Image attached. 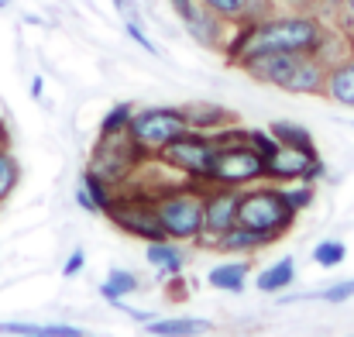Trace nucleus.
Instances as JSON below:
<instances>
[{
	"label": "nucleus",
	"instance_id": "obj_1",
	"mask_svg": "<svg viewBox=\"0 0 354 337\" xmlns=\"http://www.w3.org/2000/svg\"><path fill=\"white\" fill-rule=\"evenodd\" d=\"M334 28L313 10H272L258 21L231 24V35L224 42V55L231 66H241L244 59L265 55V52H310L320 55Z\"/></svg>",
	"mask_w": 354,
	"mask_h": 337
},
{
	"label": "nucleus",
	"instance_id": "obj_2",
	"mask_svg": "<svg viewBox=\"0 0 354 337\" xmlns=\"http://www.w3.org/2000/svg\"><path fill=\"white\" fill-rule=\"evenodd\" d=\"M237 69L248 73L254 83L279 86L299 97H324V83H327V62L310 52H265L244 59Z\"/></svg>",
	"mask_w": 354,
	"mask_h": 337
},
{
	"label": "nucleus",
	"instance_id": "obj_3",
	"mask_svg": "<svg viewBox=\"0 0 354 337\" xmlns=\"http://www.w3.org/2000/svg\"><path fill=\"white\" fill-rule=\"evenodd\" d=\"M217 152L207 172L203 186H231V190H244L251 183L265 179V158L248 145V127H221L210 134Z\"/></svg>",
	"mask_w": 354,
	"mask_h": 337
},
{
	"label": "nucleus",
	"instance_id": "obj_4",
	"mask_svg": "<svg viewBox=\"0 0 354 337\" xmlns=\"http://www.w3.org/2000/svg\"><path fill=\"white\" fill-rule=\"evenodd\" d=\"M203 203H207V186L203 183H186V186H165L155 193V210L165 227L169 241H196L203 234Z\"/></svg>",
	"mask_w": 354,
	"mask_h": 337
},
{
	"label": "nucleus",
	"instance_id": "obj_5",
	"mask_svg": "<svg viewBox=\"0 0 354 337\" xmlns=\"http://www.w3.org/2000/svg\"><path fill=\"white\" fill-rule=\"evenodd\" d=\"M237 224L251 227V230H261V234H268L272 241H279L282 234L292 230L296 210L289 207V200L282 197L279 186H251V190H241Z\"/></svg>",
	"mask_w": 354,
	"mask_h": 337
},
{
	"label": "nucleus",
	"instance_id": "obj_6",
	"mask_svg": "<svg viewBox=\"0 0 354 337\" xmlns=\"http://www.w3.org/2000/svg\"><path fill=\"white\" fill-rule=\"evenodd\" d=\"M111 224L131 234V237H141V241H169L165 237V227L158 221V210H155V193H145V190H127L114 197V207L104 214Z\"/></svg>",
	"mask_w": 354,
	"mask_h": 337
},
{
	"label": "nucleus",
	"instance_id": "obj_7",
	"mask_svg": "<svg viewBox=\"0 0 354 337\" xmlns=\"http://www.w3.org/2000/svg\"><path fill=\"white\" fill-rule=\"evenodd\" d=\"M189 131V120L183 107H145V111H134L131 124H127V134L141 145V152L151 158L158 155L169 141L183 138Z\"/></svg>",
	"mask_w": 354,
	"mask_h": 337
},
{
	"label": "nucleus",
	"instance_id": "obj_8",
	"mask_svg": "<svg viewBox=\"0 0 354 337\" xmlns=\"http://www.w3.org/2000/svg\"><path fill=\"white\" fill-rule=\"evenodd\" d=\"M145 158H148V155L141 152V145H138L127 131H120V134H107V138L97 141L93 158H90L86 169L97 172V176H100L104 183H111V186H124Z\"/></svg>",
	"mask_w": 354,
	"mask_h": 337
},
{
	"label": "nucleus",
	"instance_id": "obj_9",
	"mask_svg": "<svg viewBox=\"0 0 354 337\" xmlns=\"http://www.w3.org/2000/svg\"><path fill=\"white\" fill-rule=\"evenodd\" d=\"M214 152H217V145H214L210 134L186 131L183 138L169 141L155 158H158V165H165V169H172V172H179V176H186V179H193V183H207Z\"/></svg>",
	"mask_w": 354,
	"mask_h": 337
},
{
	"label": "nucleus",
	"instance_id": "obj_10",
	"mask_svg": "<svg viewBox=\"0 0 354 337\" xmlns=\"http://www.w3.org/2000/svg\"><path fill=\"white\" fill-rule=\"evenodd\" d=\"M237 200H241V190H231V186H210V190H207L203 234L196 237L203 248H210L214 237H221L224 230H231V227L237 224Z\"/></svg>",
	"mask_w": 354,
	"mask_h": 337
},
{
	"label": "nucleus",
	"instance_id": "obj_11",
	"mask_svg": "<svg viewBox=\"0 0 354 337\" xmlns=\"http://www.w3.org/2000/svg\"><path fill=\"white\" fill-rule=\"evenodd\" d=\"M320 158V152H306V148H292V145H279L275 155L265 162V179L272 183H303L306 169Z\"/></svg>",
	"mask_w": 354,
	"mask_h": 337
},
{
	"label": "nucleus",
	"instance_id": "obj_12",
	"mask_svg": "<svg viewBox=\"0 0 354 337\" xmlns=\"http://www.w3.org/2000/svg\"><path fill=\"white\" fill-rule=\"evenodd\" d=\"M324 97L334 100V104H341V107H351L354 111V52H348L344 59H337V62L327 66Z\"/></svg>",
	"mask_w": 354,
	"mask_h": 337
},
{
	"label": "nucleus",
	"instance_id": "obj_13",
	"mask_svg": "<svg viewBox=\"0 0 354 337\" xmlns=\"http://www.w3.org/2000/svg\"><path fill=\"white\" fill-rule=\"evenodd\" d=\"M268 244H275L268 234H261V230H251V227H241V224H234L231 230H224L221 237H214V241H210V248H217V251H227V255H251V251H258V248H268Z\"/></svg>",
	"mask_w": 354,
	"mask_h": 337
},
{
	"label": "nucleus",
	"instance_id": "obj_14",
	"mask_svg": "<svg viewBox=\"0 0 354 337\" xmlns=\"http://www.w3.org/2000/svg\"><path fill=\"white\" fill-rule=\"evenodd\" d=\"M186 31H189L200 45H207V48H224V42H227V35H231V24H224V21L214 17L210 10L196 7V14L186 21Z\"/></svg>",
	"mask_w": 354,
	"mask_h": 337
},
{
	"label": "nucleus",
	"instance_id": "obj_15",
	"mask_svg": "<svg viewBox=\"0 0 354 337\" xmlns=\"http://www.w3.org/2000/svg\"><path fill=\"white\" fill-rule=\"evenodd\" d=\"M183 113L189 120V131H200V134H214V131L234 124V113L217 104H189V107H183Z\"/></svg>",
	"mask_w": 354,
	"mask_h": 337
},
{
	"label": "nucleus",
	"instance_id": "obj_16",
	"mask_svg": "<svg viewBox=\"0 0 354 337\" xmlns=\"http://www.w3.org/2000/svg\"><path fill=\"white\" fill-rule=\"evenodd\" d=\"M145 258L148 265H155V272L162 275H179L183 265H186V251L176 244V241H151L145 248Z\"/></svg>",
	"mask_w": 354,
	"mask_h": 337
},
{
	"label": "nucleus",
	"instance_id": "obj_17",
	"mask_svg": "<svg viewBox=\"0 0 354 337\" xmlns=\"http://www.w3.org/2000/svg\"><path fill=\"white\" fill-rule=\"evenodd\" d=\"M145 331L151 337H196V334H207L210 331V320H200V317H172V320H148Z\"/></svg>",
	"mask_w": 354,
	"mask_h": 337
},
{
	"label": "nucleus",
	"instance_id": "obj_18",
	"mask_svg": "<svg viewBox=\"0 0 354 337\" xmlns=\"http://www.w3.org/2000/svg\"><path fill=\"white\" fill-rule=\"evenodd\" d=\"M292 279H296V258H292V255H282L279 262H272L268 268L258 272L254 286H258L261 293H279V289H289Z\"/></svg>",
	"mask_w": 354,
	"mask_h": 337
},
{
	"label": "nucleus",
	"instance_id": "obj_19",
	"mask_svg": "<svg viewBox=\"0 0 354 337\" xmlns=\"http://www.w3.org/2000/svg\"><path fill=\"white\" fill-rule=\"evenodd\" d=\"M3 337H80L83 331L76 324H21V320H7L0 324Z\"/></svg>",
	"mask_w": 354,
	"mask_h": 337
},
{
	"label": "nucleus",
	"instance_id": "obj_20",
	"mask_svg": "<svg viewBox=\"0 0 354 337\" xmlns=\"http://www.w3.org/2000/svg\"><path fill=\"white\" fill-rule=\"evenodd\" d=\"M207 282L214 289H224V293H241L248 282V262H224V265L210 268Z\"/></svg>",
	"mask_w": 354,
	"mask_h": 337
},
{
	"label": "nucleus",
	"instance_id": "obj_21",
	"mask_svg": "<svg viewBox=\"0 0 354 337\" xmlns=\"http://www.w3.org/2000/svg\"><path fill=\"white\" fill-rule=\"evenodd\" d=\"M268 131H272V138H275L279 145H292V148L317 152V145H313V134H310L303 124H292V120H275Z\"/></svg>",
	"mask_w": 354,
	"mask_h": 337
},
{
	"label": "nucleus",
	"instance_id": "obj_22",
	"mask_svg": "<svg viewBox=\"0 0 354 337\" xmlns=\"http://www.w3.org/2000/svg\"><path fill=\"white\" fill-rule=\"evenodd\" d=\"M138 289V275L134 272H127V268H111V275L104 279V286H100V296L107 300V303H118L120 296H131Z\"/></svg>",
	"mask_w": 354,
	"mask_h": 337
},
{
	"label": "nucleus",
	"instance_id": "obj_23",
	"mask_svg": "<svg viewBox=\"0 0 354 337\" xmlns=\"http://www.w3.org/2000/svg\"><path fill=\"white\" fill-rule=\"evenodd\" d=\"M83 190H86V197L97 203V210H100V214H107V210L114 207V186H111V183H104V179H100L97 172H90V169L83 172Z\"/></svg>",
	"mask_w": 354,
	"mask_h": 337
},
{
	"label": "nucleus",
	"instance_id": "obj_24",
	"mask_svg": "<svg viewBox=\"0 0 354 337\" xmlns=\"http://www.w3.org/2000/svg\"><path fill=\"white\" fill-rule=\"evenodd\" d=\"M17 183H21V165H17V158L10 155V148L0 145V203L17 190Z\"/></svg>",
	"mask_w": 354,
	"mask_h": 337
},
{
	"label": "nucleus",
	"instance_id": "obj_25",
	"mask_svg": "<svg viewBox=\"0 0 354 337\" xmlns=\"http://www.w3.org/2000/svg\"><path fill=\"white\" fill-rule=\"evenodd\" d=\"M131 117H134V104H114L107 117L100 120V138H107V134H120V131H127V124H131Z\"/></svg>",
	"mask_w": 354,
	"mask_h": 337
},
{
	"label": "nucleus",
	"instance_id": "obj_26",
	"mask_svg": "<svg viewBox=\"0 0 354 337\" xmlns=\"http://www.w3.org/2000/svg\"><path fill=\"white\" fill-rule=\"evenodd\" d=\"M344 258H348V248H344L341 241H320V244L313 248V262L324 265V268H337Z\"/></svg>",
	"mask_w": 354,
	"mask_h": 337
},
{
	"label": "nucleus",
	"instance_id": "obj_27",
	"mask_svg": "<svg viewBox=\"0 0 354 337\" xmlns=\"http://www.w3.org/2000/svg\"><path fill=\"white\" fill-rule=\"evenodd\" d=\"M282 190V197L289 200V207L296 210V214H303L310 203H313V197H317V190L310 186V183H299V186H279Z\"/></svg>",
	"mask_w": 354,
	"mask_h": 337
},
{
	"label": "nucleus",
	"instance_id": "obj_28",
	"mask_svg": "<svg viewBox=\"0 0 354 337\" xmlns=\"http://www.w3.org/2000/svg\"><path fill=\"white\" fill-rule=\"evenodd\" d=\"M248 145H251L265 162H268V158L275 155V148H279V141L272 138V131H258V127H251V131H248Z\"/></svg>",
	"mask_w": 354,
	"mask_h": 337
},
{
	"label": "nucleus",
	"instance_id": "obj_29",
	"mask_svg": "<svg viewBox=\"0 0 354 337\" xmlns=\"http://www.w3.org/2000/svg\"><path fill=\"white\" fill-rule=\"evenodd\" d=\"M351 296H354V279L334 282V286H327L324 293H313V300H327V303H348Z\"/></svg>",
	"mask_w": 354,
	"mask_h": 337
},
{
	"label": "nucleus",
	"instance_id": "obj_30",
	"mask_svg": "<svg viewBox=\"0 0 354 337\" xmlns=\"http://www.w3.org/2000/svg\"><path fill=\"white\" fill-rule=\"evenodd\" d=\"M124 31H127V38H134V42H138V45H141L145 52H151V55L158 52V48H155V42H151V38H148V35L141 31V24H138V17H131V21H124Z\"/></svg>",
	"mask_w": 354,
	"mask_h": 337
},
{
	"label": "nucleus",
	"instance_id": "obj_31",
	"mask_svg": "<svg viewBox=\"0 0 354 337\" xmlns=\"http://www.w3.org/2000/svg\"><path fill=\"white\" fill-rule=\"evenodd\" d=\"M275 10H313L317 14V7H320V0H268Z\"/></svg>",
	"mask_w": 354,
	"mask_h": 337
},
{
	"label": "nucleus",
	"instance_id": "obj_32",
	"mask_svg": "<svg viewBox=\"0 0 354 337\" xmlns=\"http://www.w3.org/2000/svg\"><path fill=\"white\" fill-rule=\"evenodd\" d=\"M83 265H86V251H80V248H76V251L66 258L62 275H66V279H73V275H80V272H83Z\"/></svg>",
	"mask_w": 354,
	"mask_h": 337
},
{
	"label": "nucleus",
	"instance_id": "obj_33",
	"mask_svg": "<svg viewBox=\"0 0 354 337\" xmlns=\"http://www.w3.org/2000/svg\"><path fill=\"white\" fill-rule=\"evenodd\" d=\"M337 21L344 24V28H341L344 35H354V0H344V3H341V10H337Z\"/></svg>",
	"mask_w": 354,
	"mask_h": 337
},
{
	"label": "nucleus",
	"instance_id": "obj_34",
	"mask_svg": "<svg viewBox=\"0 0 354 337\" xmlns=\"http://www.w3.org/2000/svg\"><path fill=\"white\" fill-rule=\"evenodd\" d=\"M169 3H172V10L179 14V21H183V24H186V21L196 14V7H200L196 0H169Z\"/></svg>",
	"mask_w": 354,
	"mask_h": 337
},
{
	"label": "nucleus",
	"instance_id": "obj_35",
	"mask_svg": "<svg viewBox=\"0 0 354 337\" xmlns=\"http://www.w3.org/2000/svg\"><path fill=\"white\" fill-rule=\"evenodd\" d=\"M76 203H80L83 210H90V214H100V210H97V203L86 197V190H83V186H76Z\"/></svg>",
	"mask_w": 354,
	"mask_h": 337
},
{
	"label": "nucleus",
	"instance_id": "obj_36",
	"mask_svg": "<svg viewBox=\"0 0 354 337\" xmlns=\"http://www.w3.org/2000/svg\"><path fill=\"white\" fill-rule=\"evenodd\" d=\"M114 7L124 14V21H131V17H134V3H131V0H114Z\"/></svg>",
	"mask_w": 354,
	"mask_h": 337
},
{
	"label": "nucleus",
	"instance_id": "obj_37",
	"mask_svg": "<svg viewBox=\"0 0 354 337\" xmlns=\"http://www.w3.org/2000/svg\"><path fill=\"white\" fill-rule=\"evenodd\" d=\"M41 90H45V83H41V76H35V80H31V97L38 100V97H41Z\"/></svg>",
	"mask_w": 354,
	"mask_h": 337
},
{
	"label": "nucleus",
	"instance_id": "obj_38",
	"mask_svg": "<svg viewBox=\"0 0 354 337\" xmlns=\"http://www.w3.org/2000/svg\"><path fill=\"white\" fill-rule=\"evenodd\" d=\"M0 145H7V124H3V117H0Z\"/></svg>",
	"mask_w": 354,
	"mask_h": 337
},
{
	"label": "nucleus",
	"instance_id": "obj_39",
	"mask_svg": "<svg viewBox=\"0 0 354 337\" xmlns=\"http://www.w3.org/2000/svg\"><path fill=\"white\" fill-rule=\"evenodd\" d=\"M10 7V0H0V10H7Z\"/></svg>",
	"mask_w": 354,
	"mask_h": 337
},
{
	"label": "nucleus",
	"instance_id": "obj_40",
	"mask_svg": "<svg viewBox=\"0 0 354 337\" xmlns=\"http://www.w3.org/2000/svg\"><path fill=\"white\" fill-rule=\"evenodd\" d=\"M80 337H90V334H86V331H83V334H80Z\"/></svg>",
	"mask_w": 354,
	"mask_h": 337
}]
</instances>
